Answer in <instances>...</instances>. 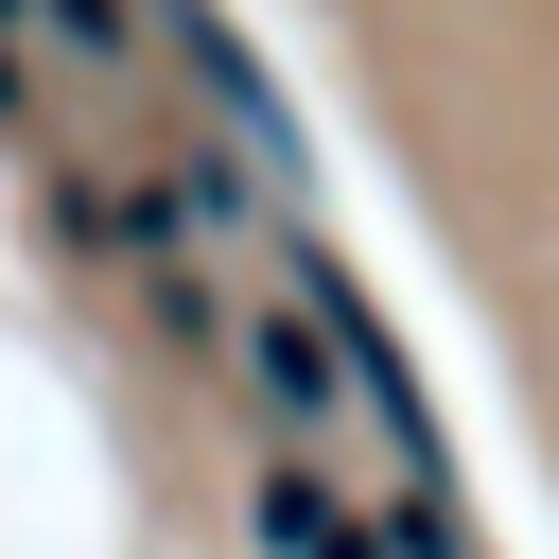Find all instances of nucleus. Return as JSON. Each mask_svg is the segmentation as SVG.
I'll return each instance as SVG.
<instances>
[{"label": "nucleus", "mask_w": 559, "mask_h": 559, "mask_svg": "<svg viewBox=\"0 0 559 559\" xmlns=\"http://www.w3.org/2000/svg\"><path fill=\"white\" fill-rule=\"evenodd\" d=\"M245 559H384V524H367V489L332 472V454H245Z\"/></svg>", "instance_id": "f257e3e1"}, {"label": "nucleus", "mask_w": 559, "mask_h": 559, "mask_svg": "<svg viewBox=\"0 0 559 559\" xmlns=\"http://www.w3.org/2000/svg\"><path fill=\"white\" fill-rule=\"evenodd\" d=\"M175 52H192V87H210V105H227V140H245V157H262V175H297V122H280V87H262V70H245V35H227V17H210V0H175Z\"/></svg>", "instance_id": "f03ea898"}]
</instances>
